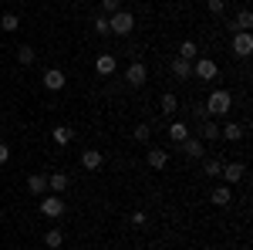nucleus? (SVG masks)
I'll return each instance as SVG.
<instances>
[{"label": "nucleus", "instance_id": "3", "mask_svg": "<svg viewBox=\"0 0 253 250\" xmlns=\"http://www.w3.org/2000/svg\"><path fill=\"white\" fill-rule=\"evenodd\" d=\"M41 213H44V216H51V220L64 216V200H61L58 193H54V196H44V200H41Z\"/></svg>", "mask_w": 253, "mask_h": 250}, {"label": "nucleus", "instance_id": "25", "mask_svg": "<svg viewBox=\"0 0 253 250\" xmlns=\"http://www.w3.org/2000/svg\"><path fill=\"white\" fill-rule=\"evenodd\" d=\"M17 61L20 64H34V48H27V44L17 48Z\"/></svg>", "mask_w": 253, "mask_h": 250}, {"label": "nucleus", "instance_id": "10", "mask_svg": "<svg viewBox=\"0 0 253 250\" xmlns=\"http://www.w3.org/2000/svg\"><path fill=\"white\" fill-rule=\"evenodd\" d=\"M47 186H51L54 193H64L68 186H71V176H68V173H54V176H47Z\"/></svg>", "mask_w": 253, "mask_h": 250}, {"label": "nucleus", "instance_id": "19", "mask_svg": "<svg viewBox=\"0 0 253 250\" xmlns=\"http://www.w3.org/2000/svg\"><path fill=\"white\" fill-rule=\"evenodd\" d=\"M169 139H172V142H182V139H189V129H186L182 122H172V125H169Z\"/></svg>", "mask_w": 253, "mask_h": 250}, {"label": "nucleus", "instance_id": "28", "mask_svg": "<svg viewBox=\"0 0 253 250\" xmlns=\"http://www.w3.org/2000/svg\"><path fill=\"white\" fill-rule=\"evenodd\" d=\"M95 31L105 38V34H112V27H108V17H95Z\"/></svg>", "mask_w": 253, "mask_h": 250}, {"label": "nucleus", "instance_id": "6", "mask_svg": "<svg viewBox=\"0 0 253 250\" xmlns=\"http://www.w3.org/2000/svg\"><path fill=\"white\" fill-rule=\"evenodd\" d=\"M193 75H196V78H203V81H213V78L219 75V68H216V61L199 58V61L193 64Z\"/></svg>", "mask_w": 253, "mask_h": 250}, {"label": "nucleus", "instance_id": "17", "mask_svg": "<svg viewBox=\"0 0 253 250\" xmlns=\"http://www.w3.org/2000/svg\"><path fill=\"white\" fill-rule=\"evenodd\" d=\"M44 244H47V250H58L64 244V230H47L44 233Z\"/></svg>", "mask_w": 253, "mask_h": 250}, {"label": "nucleus", "instance_id": "33", "mask_svg": "<svg viewBox=\"0 0 253 250\" xmlns=\"http://www.w3.org/2000/svg\"><path fill=\"white\" fill-rule=\"evenodd\" d=\"M7 159H10V149H7V146H3V142H0V166H3V162H7Z\"/></svg>", "mask_w": 253, "mask_h": 250}, {"label": "nucleus", "instance_id": "13", "mask_svg": "<svg viewBox=\"0 0 253 250\" xmlns=\"http://www.w3.org/2000/svg\"><path fill=\"white\" fill-rule=\"evenodd\" d=\"M101 162H105V159H101V152H95V149L81 152V166H84V169H101Z\"/></svg>", "mask_w": 253, "mask_h": 250}, {"label": "nucleus", "instance_id": "20", "mask_svg": "<svg viewBox=\"0 0 253 250\" xmlns=\"http://www.w3.org/2000/svg\"><path fill=\"white\" fill-rule=\"evenodd\" d=\"M219 135H223V139H230V142H236V139H243V125H223Z\"/></svg>", "mask_w": 253, "mask_h": 250}, {"label": "nucleus", "instance_id": "2", "mask_svg": "<svg viewBox=\"0 0 253 250\" xmlns=\"http://www.w3.org/2000/svg\"><path fill=\"white\" fill-rule=\"evenodd\" d=\"M108 27H112V34H122V38H125V34L135 31V17H132L128 10H115V14L108 17Z\"/></svg>", "mask_w": 253, "mask_h": 250}, {"label": "nucleus", "instance_id": "26", "mask_svg": "<svg viewBox=\"0 0 253 250\" xmlns=\"http://www.w3.org/2000/svg\"><path fill=\"white\" fill-rule=\"evenodd\" d=\"M203 139H206V142L219 139V125H216V122H206V125H203Z\"/></svg>", "mask_w": 253, "mask_h": 250}, {"label": "nucleus", "instance_id": "4", "mask_svg": "<svg viewBox=\"0 0 253 250\" xmlns=\"http://www.w3.org/2000/svg\"><path fill=\"white\" fill-rule=\"evenodd\" d=\"M145 78H149V68H145V64H142V61H132V64H128V68H125V81H128V85H145Z\"/></svg>", "mask_w": 253, "mask_h": 250}, {"label": "nucleus", "instance_id": "29", "mask_svg": "<svg viewBox=\"0 0 253 250\" xmlns=\"http://www.w3.org/2000/svg\"><path fill=\"white\" fill-rule=\"evenodd\" d=\"M206 7H210V14H223V10H226L223 0H206Z\"/></svg>", "mask_w": 253, "mask_h": 250}, {"label": "nucleus", "instance_id": "22", "mask_svg": "<svg viewBox=\"0 0 253 250\" xmlns=\"http://www.w3.org/2000/svg\"><path fill=\"white\" fill-rule=\"evenodd\" d=\"M179 58L182 61H196V44L193 41H182V44H179Z\"/></svg>", "mask_w": 253, "mask_h": 250}, {"label": "nucleus", "instance_id": "14", "mask_svg": "<svg viewBox=\"0 0 253 250\" xmlns=\"http://www.w3.org/2000/svg\"><path fill=\"white\" fill-rule=\"evenodd\" d=\"M243 173H247V169H243V166H240V162H230V166H223V179H230V183H240V179H243Z\"/></svg>", "mask_w": 253, "mask_h": 250}, {"label": "nucleus", "instance_id": "32", "mask_svg": "<svg viewBox=\"0 0 253 250\" xmlns=\"http://www.w3.org/2000/svg\"><path fill=\"white\" fill-rule=\"evenodd\" d=\"M145 220H149V216H145L142 210H138V213H132V223H135V227H145Z\"/></svg>", "mask_w": 253, "mask_h": 250}, {"label": "nucleus", "instance_id": "24", "mask_svg": "<svg viewBox=\"0 0 253 250\" xmlns=\"http://www.w3.org/2000/svg\"><path fill=\"white\" fill-rule=\"evenodd\" d=\"M17 24H20L17 14H3V17H0V27H3V31H17Z\"/></svg>", "mask_w": 253, "mask_h": 250}, {"label": "nucleus", "instance_id": "7", "mask_svg": "<svg viewBox=\"0 0 253 250\" xmlns=\"http://www.w3.org/2000/svg\"><path fill=\"white\" fill-rule=\"evenodd\" d=\"M210 203H213V206H230V203H233V190H230V186H216V190L210 193Z\"/></svg>", "mask_w": 253, "mask_h": 250}, {"label": "nucleus", "instance_id": "8", "mask_svg": "<svg viewBox=\"0 0 253 250\" xmlns=\"http://www.w3.org/2000/svg\"><path fill=\"white\" fill-rule=\"evenodd\" d=\"M44 88H47V92H61V88H64V71H58V68L44 71Z\"/></svg>", "mask_w": 253, "mask_h": 250}, {"label": "nucleus", "instance_id": "30", "mask_svg": "<svg viewBox=\"0 0 253 250\" xmlns=\"http://www.w3.org/2000/svg\"><path fill=\"white\" fill-rule=\"evenodd\" d=\"M101 7H105L108 14H115V10H122V0H101Z\"/></svg>", "mask_w": 253, "mask_h": 250}, {"label": "nucleus", "instance_id": "9", "mask_svg": "<svg viewBox=\"0 0 253 250\" xmlns=\"http://www.w3.org/2000/svg\"><path fill=\"white\" fill-rule=\"evenodd\" d=\"M115 68H118V61L112 58V54H98V61H95V71H98L101 78L115 75Z\"/></svg>", "mask_w": 253, "mask_h": 250}, {"label": "nucleus", "instance_id": "31", "mask_svg": "<svg viewBox=\"0 0 253 250\" xmlns=\"http://www.w3.org/2000/svg\"><path fill=\"white\" fill-rule=\"evenodd\" d=\"M135 139H138V142H145V139H149V125H135Z\"/></svg>", "mask_w": 253, "mask_h": 250}, {"label": "nucleus", "instance_id": "5", "mask_svg": "<svg viewBox=\"0 0 253 250\" xmlns=\"http://www.w3.org/2000/svg\"><path fill=\"white\" fill-rule=\"evenodd\" d=\"M233 51L240 54V58H250V54H253V38H250V31H236V34H233Z\"/></svg>", "mask_w": 253, "mask_h": 250}, {"label": "nucleus", "instance_id": "12", "mask_svg": "<svg viewBox=\"0 0 253 250\" xmlns=\"http://www.w3.org/2000/svg\"><path fill=\"white\" fill-rule=\"evenodd\" d=\"M179 146H182V152L189 155V159H199V155H203V142H199V139H182Z\"/></svg>", "mask_w": 253, "mask_h": 250}, {"label": "nucleus", "instance_id": "11", "mask_svg": "<svg viewBox=\"0 0 253 250\" xmlns=\"http://www.w3.org/2000/svg\"><path fill=\"white\" fill-rule=\"evenodd\" d=\"M172 75L179 78V81H186V78L193 75V61H182V58H175V61H172Z\"/></svg>", "mask_w": 253, "mask_h": 250}, {"label": "nucleus", "instance_id": "27", "mask_svg": "<svg viewBox=\"0 0 253 250\" xmlns=\"http://www.w3.org/2000/svg\"><path fill=\"white\" fill-rule=\"evenodd\" d=\"M223 173V162L219 159H206V176H219Z\"/></svg>", "mask_w": 253, "mask_h": 250}, {"label": "nucleus", "instance_id": "21", "mask_svg": "<svg viewBox=\"0 0 253 250\" xmlns=\"http://www.w3.org/2000/svg\"><path fill=\"white\" fill-rule=\"evenodd\" d=\"M71 139H75V132H71L68 125H58V129H54V142H58V146H68Z\"/></svg>", "mask_w": 253, "mask_h": 250}, {"label": "nucleus", "instance_id": "18", "mask_svg": "<svg viewBox=\"0 0 253 250\" xmlns=\"http://www.w3.org/2000/svg\"><path fill=\"white\" fill-rule=\"evenodd\" d=\"M233 27H236V31H250V27H253V14H250V10H240L236 20H233Z\"/></svg>", "mask_w": 253, "mask_h": 250}, {"label": "nucleus", "instance_id": "15", "mask_svg": "<svg viewBox=\"0 0 253 250\" xmlns=\"http://www.w3.org/2000/svg\"><path fill=\"white\" fill-rule=\"evenodd\" d=\"M27 190L34 193V196H41V193L47 190V179H44V176H41V173H34V176H27Z\"/></svg>", "mask_w": 253, "mask_h": 250}, {"label": "nucleus", "instance_id": "1", "mask_svg": "<svg viewBox=\"0 0 253 250\" xmlns=\"http://www.w3.org/2000/svg\"><path fill=\"white\" fill-rule=\"evenodd\" d=\"M230 108H233V95H230L226 88H216L213 95L206 98V112H210V115H226Z\"/></svg>", "mask_w": 253, "mask_h": 250}, {"label": "nucleus", "instance_id": "23", "mask_svg": "<svg viewBox=\"0 0 253 250\" xmlns=\"http://www.w3.org/2000/svg\"><path fill=\"white\" fill-rule=\"evenodd\" d=\"M175 108H179V98L166 92V95H162V112H166V115H175Z\"/></svg>", "mask_w": 253, "mask_h": 250}, {"label": "nucleus", "instance_id": "16", "mask_svg": "<svg viewBox=\"0 0 253 250\" xmlns=\"http://www.w3.org/2000/svg\"><path fill=\"white\" fill-rule=\"evenodd\" d=\"M166 162H169V152H162V149H152L149 152V166L152 169H166Z\"/></svg>", "mask_w": 253, "mask_h": 250}]
</instances>
